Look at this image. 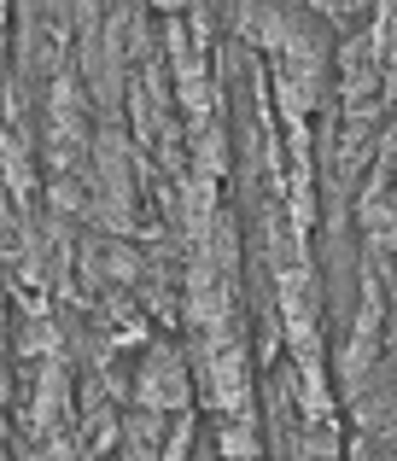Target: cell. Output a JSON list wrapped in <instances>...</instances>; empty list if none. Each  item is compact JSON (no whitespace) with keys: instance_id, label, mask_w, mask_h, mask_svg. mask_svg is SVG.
Returning <instances> with one entry per match:
<instances>
[{"instance_id":"6da1fadb","label":"cell","mask_w":397,"mask_h":461,"mask_svg":"<svg viewBox=\"0 0 397 461\" xmlns=\"http://www.w3.org/2000/svg\"><path fill=\"white\" fill-rule=\"evenodd\" d=\"M182 392H187V374H176V357L170 350H152L147 368H140V397L170 409V403H182Z\"/></svg>"}]
</instances>
